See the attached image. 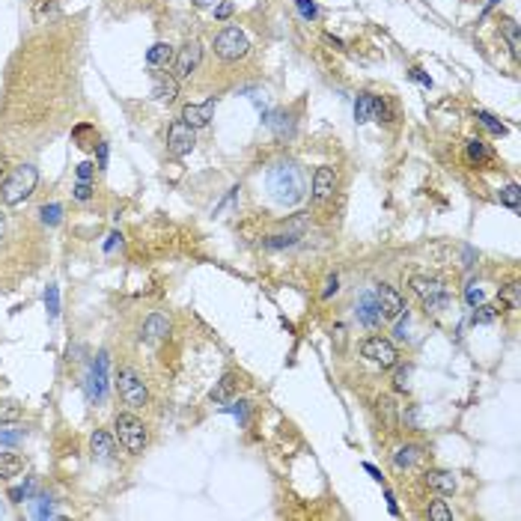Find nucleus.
<instances>
[{
  "label": "nucleus",
  "mask_w": 521,
  "mask_h": 521,
  "mask_svg": "<svg viewBox=\"0 0 521 521\" xmlns=\"http://www.w3.org/2000/svg\"><path fill=\"white\" fill-rule=\"evenodd\" d=\"M89 13L33 25L0 75V146L33 152L51 146L84 108Z\"/></svg>",
  "instance_id": "nucleus-1"
},
{
  "label": "nucleus",
  "mask_w": 521,
  "mask_h": 521,
  "mask_svg": "<svg viewBox=\"0 0 521 521\" xmlns=\"http://www.w3.org/2000/svg\"><path fill=\"white\" fill-rule=\"evenodd\" d=\"M266 182H268L271 197L277 203H287V206H292V203H298L304 197V176L292 162H280L271 167Z\"/></svg>",
  "instance_id": "nucleus-2"
},
{
  "label": "nucleus",
  "mask_w": 521,
  "mask_h": 521,
  "mask_svg": "<svg viewBox=\"0 0 521 521\" xmlns=\"http://www.w3.org/2000/svg\"><path fill=\"white\" fill-rule=\"evenodd\" d=\"M39 185V170L33 164H18L13 167L4 182H0V203L4 206H18L21 200H27Z\"/></svg>",
  "instance_id": "nucleus-3"
},
{
  "label": "nucleus",
  "mask_w": 521,
  "mask_h": 521,
  "mask_svg": "<svg viewBox=\"0 0 521 521\" xmlns=\"http://www.w3.org/2000/svg\"><path fill=\"white\" fill-rule=\"evenodd\" d=\"M212 54L218 57L221 63H242V60L251 57V42H247L242 27L226 25L224 30H218V36H214Z\"/></svg>",
  "instance_id": "nucleus-4"
},
{
  "label": "nucleus",
  "mask_w": 521,
  "mask_h": 521,
  "mask_svg": "<svg viewBox=\"0 0 521 521\" xmlns=\"http://www.w3.org/2000/svg\"><path fill=\"white\" fill-rule=\"evenodd\" d=\"M113 435H117V441L131 453V456L143 453L146 441H150V435H146V423L138 414H117L113 417Z\"/></svg>",
  "instance_id": "nucleus-5"
},
{
  "label": "nucleus",
  "mask_w": 521,
  "mask_h": 521,
  "mask_svg": "<svg viewBox=\"0 0 521 521\" xmlns=\"http://www.w3.org/2000/svg\"><path fill=\"white\" fill-rule=\"evenodd\" d=\"M117 391H120V400L134 412H141V409L150 405V388H146V381L141 379L138 370L122 367L117 372Z\"/></svg>",
  "instance_id": "nucleus-6"
},
{
  "label": "nucleus",
  "mask_w": 521,
  "mask_h": 521,
  "mask_svg": "<svg viewBox=\"0 0 521 521\" xmlns=\"http://www.w3.org/2000/svg\"><path fill=\"white\" fill-rule=\"evenodd\" d=\"M203 66V42L200 39H188L182 42V48L176 51L173 57V78L179 84L182 81H191Z\"/></svg>",
  "instance_id": "nucleus-7"
},
{
  "label": "nucleus",
  "mask_w": 521,
  "mask_h": 521,
  "mask_svg": "<svg viewBox=\"0 0 521 521\" xmlns=\"http://www.w3.org/2000/svg\"><path fill=\"white\" fill-rule=\"evenodd\" d=\"M360 358H367L370 364H376L381 370H393L396 364H400V352H396V346L384 337L364 339V346H360Z\"/></svg>",
  "instance_id": "nucleus-8"
},
{
  "label": "nucleus",
  "mask_w": 521,
  "mask_h": 521,
  "mask_svg": "<svg viewBox=\"0 0 521 521\" xmlns=\"http://www.w3.org/2000/svg\"><path fill=\"white\" fill-rule=\"evenodd\" d=\"M197 146V129H191L185 120H173L167 126V152L173 158H185Z\"/></svg>",
  "instance_id": "nucleus-9"
},
{
  "label": "nucleus",
  "mask_w": 521,
  "mask_h": 521,
  "mask_svg": "<svg viewBox=\"0 0 521 521\" xmlns=\"http://www.w3.org/2000/svg\"><path fill=\"white\" fill-rule=\"evenodd\" d=\"M412 289L423 298L426 310H444L447 307V292L444 283L435 277H412Z\"/></svg>",
  "instance_id": "nucleus-10"
},
{
  "label": "nucleus",
  "mask_w": 521,
  "mask_h": 521,
  "mask_svg": "<svg viewBox=\"0 0 521 521\" xmlns=\"http://www.w3.org/2000/svg\"><path fill=\"white\" fill-rule=\"evenodd\" d=\"M164 0H101L105 13L110 18H129V16H141V13H152V9L162 6Z\"/></svg>",
  "instance_id": "nucleus-11"
},
{
  "label": "nucleus",
  "mask_w": 521,
  "mask_h": 521,
  "mask_svg": "<svg viewBox=\"0 0 521 521\" xmlns=\"http://www.w3.org/2000/svg\"><path fill=\"white\" fill-rule=\"evenodd\" d=\"M214 108H218V96H209L203 105H185L179 120H185L191 129H206L214 120Z\"/></svg>",
  "instance_id": "nucleus-12"
},
{
  "label": "nucleus",
  "mask_w": 521,
  "mask_h": 521,
  "mask_svg": "<svg viewBox=\"0 0 521 521\" xmlns=\"http://www.w3.org/2000/svg\"><path fill=\"white\" fill-rule=\"evenodd\" d=\"M376 298H379V307H381V319H400V313L405 310V301L402 296L396 292L391 283H379V292H376Z\"/></svg>",
  "instance_id": "nucleus-13"
},
{
  "label": "nucleus",
  "mask_w": 521,
  "mask_h": 521,
  "mask_svg": "<svg viewBox=\"0 0 521 521\" xmlns=\"http://www.w3.org/2000/svg\"><path fill=\"white\" fill-rule=\"evenodd\" d=\"M334 191H337V170L328 167V164L316 167V173H313V200L316 203L331 200Z\"/></svg>",
  "instance_id": "nucleus-14"
},
{
  "label": "nucleus",
  "mask_w": 521,
  "mask_h": 521,
  "mask_svg": "<svg viewBox=\"0 0 521 521\" xmlns=\"http://www.w3.org/2000/svg\"><path fill=\"white\" fill-rule=\"evenodd\" d=\"M152 99L162 101V105H173L179 99V81L173 75H167L164 69L162 72H152Z\"/></svg>",
  "instance_id": "nucleus-15"
},
{
  "label": "nucleus",
  "mask_w": 521,
  "mask_h": 521,
  "mask_svg": "<svg viewBox=\"0 0 521 521\" xmlns=\"http://www.w3.org/2000/svg\"><path fill=\"white\" fill-rule=\"evenodd\" d=\"M173 57H176V48L170 42H155L150 51H146V66H150L152 72H162L167 66H173Z\"/></svg>",
  "instance_id": "nucleus-16"
},
{
  "label": "nucleus",
  "mask_w": 521,
  "mask_h": 521,
  "mask_svg": "<svg viewBox=\"0 0 521 521\" xmlns=\"http://www.w3.org/2000/svg\"><path fill=\"white\" fill-rule=\"evenodd\" d=\"M497 33H501V39L506 42V48H509V54H513V60H518V48H521L518 21L509 18V16H501V18H497Z\"/></svg>",
  "instance_id": "nucleus-17"
},
{
  "label": "nucleus",
  "mask_w": 521,
  "mask_h": 521,
  "mask_svg": "<svg viewBox=\"0 0 521 521\" xmlns=\"http://www.w3.org/2000/svg\"><path fill=\"white\" fill-rule=\"evenodd\" d=\"M72 141L81 146V150H96L99 146V134H96V126L87 120H78L72 126Z\"/></svg>",
  "instance_id": "nucleus-18"
},
{
  "label": "nucleus",
  "mask_w": 521,
  "mask_h": 521,
  "mask_svg": "<svg viewBox=\"0 0 521 521\" xmlns=\"http://www.w3.org/2000/svg\"><path fill=\"white\" fill-rule=\"evenodd\" d=\"M89 450H93V459L110 462L113 459V438L105 432V429H96L93 438H89Z\"/></svg>",
  "instance_id": "nucleus-19"
},
{
  "label": "nucleus",
  "mask_w": 521,
  "mask_h": 521,
  "mask_svg": "<svg viewBox=\"0 0 521 521\" xmlns=\"http://www.w3.org/2000/svg\"><path fill=\"white\" fill-rule=\"evenodd\" d=\"M423 477H426L429 489H435V492H441V495H453V492H456V485H459L456 477H453L450 471H426Z\"/></svg>",
  "instance_id": "nucleus-20"
},
{
  "label": "nucleus",
  "mask_w": 521,
  "mask_h": 521,
  "mask_svg": "<svg viewBox=\"0 0 521 521\" xmlns=\"http://www.w3.org/2000/svg\"><path fill=\"white\" fill-rule=\"evenodd\" d=\"M235 391H239V376H235V372H226V376H224L218 384H214V391H212V402H214V405L230 402Z\"/></svg>",
  "instance_id": "nucleus-21"
},
{
  "label": "nucleus",
  "mask_w": 521,
  "mask_h": 521,
  "mask_svg": "<svg viewBox=\"0 0 521 521\" xmlns=\"http://www.w3.org/2000/svg\"><path fill=\"white\" fill-rule=\"evenodd\" d=\"M358 319L364 328H376L381 322V307H379V298L364 296L360 298V307H358Z\"/></svg>",
  "instance_id": "nucleus-22"
},
{
  "label": "nucleus",
  "mask_w": 521,
  "mask_h": 521,
  "mask_svg": "<svg viewBox=\"0 0 521 521\" xmlns=\"http://www.w3.org/2000/svg\"><path fill=\"white\" fill-rule=\"evenodd\" d=\"M170 334V319L164 313H152L150 319L143 322V337L146 339H164Z\"/></svg>",
  "instance_id": "nucleus-23"
},
{
  "label": "nucleus",
  "mask_w": 521,
  "mask_h": 521,
  "mask_svg": "<svg viewBox=\"0 0 521 521\" xmlns=\"http://www.w3.org/2000/svg\"><path fill=\"white\" fill-rule=\"evenodd\" d=\"M18 471H25V459L16 456V453H0V480L16 477Z\"/></svg>",
  "instance_id": "nucleus-24"
},
{
  "label": "nucleus",
  "mask_w": 521,
  "mask_h": 521,
  "mask_svg": "<svg viewBox=\"0 0 521 521\" xmlns=\"http://www.w3.org/2000/svg\"><path fill=\"white\" fill-rule=\"evenodd\" d=\"M21 417H25V409L16 400H0V426L18 423Z\"/></svg>",
  "instance_id": "nucleus-25"
},
{
  "label": "nucleus",
  "mask_w": 521,
  "mask_h": 521,
  "mask_svg": "<svg viewBox=\"0 0 521 521\" xmlns=\"http://www.w3.org/2000/svg\"><path fill=\"white\" fill-rule=\"evenodd\" d=\"M468 158H471V164L483 167L485 162H492V150L480 138H474V141H468Z\"/></svg>",
  "instance_id": "nucleus-26"
},
{
  "label": "nucleus",
  "mask_w": 521,
  "mask_h": 521,
  "mask_svg": "<svg viewBox=\"0 0 521 521\" xmlns=\"http://www.w3.org/2000/svg\"><path fill=\"white\" fill-rule=\"evenodd\" d=\"M372 120H379V122H393L396 120V110L391 108V101L388 99H379V96H372Z\"/></svg>",
  "instance_id": "nucleus-27"
},
{
  "label": "nucleus",
  "mask_w": 521,
  "mask_h": 521,
  "mask_svg": "<svg viewBox=\"0 0 521 521\" xmlns=\"http://www.w3.org/2000/svg\"><path fill=\"white\" fill-rule=\"evenodd\" d=\"M417 459H421V447L409 444V447H400V450H396V456H393V465L402 471V468H412Z\"/></svg>",
  "instance_id": "nucleus-28"
},
{
  "label": "nucleus",
  "mask_w": 521,
  "mask_h": 521,
  "mask_svg": "<svg viewBox=\"0 0 521 521\" xmlns=\"http://www.w3.org/2000/svg\"><path fill=\"white\" fill-rule=\"evenodd\" d=\"M501 203L509 209V212H521V188L516 182H509L506 188H501Z\"/></svg>",
  "instance_id": "nucleus-29"
},
{
  "label": "nucleus",
  "mask_w": 521,
  "mask_h": 521,
  "mask_svg": "<svg viewBox=\"0 0 521 521\" xmlns=\"http://www.w3.org/2000/svg\"><path fill=\"white\" fill-rule=\"evenodd\" d=\"M39 221L45 226H57L63 221V206H57V203H45V206H39Z\"/></svg>",
  "instance_id": "nucleus-30"
},
{
  "label": "nucleus",
  "mask_w": 521,
  "mask_h": 521,
  "mask_svg": "<svg viewBox=\"0 0 521 521\" xmlns=\"http://www.w3.org/2000/svg\"><path fill=\"white\" fill-rule=\"evenodd\" d=\"M355 120L358 122H370L372 120V93H360L355 101Z\"/></svg>",
  "instance_id": "nucleus-31"
},
{
  "label": "nucleus",
  "mask_w": 521,
  "mask_h": 521,
  "mask_svg": "<svg viewBox=\"0 0 521 521\" xmlns=\"http://www.w3.org/2000/svg\"><path fill=\"white\" fill-rule=\"evenodd\" d=\"M495 319H497V310L492 304H477V307H474V316H471L474 325H492Z\"/></svg>",
  "instance_id": "nucleus-32"
},
{
  "label": "nucleus",
  "mask_w": 521,
  "mask_h": 521,
  "mask_svg": "<svg viewBox=\"0 0 521 521\" xmlns=\"http://www.w3.org/2000/svg\"><path fill=\"white\" fill-rule=\"evenodd\" d=\"M477 120H480V126H485V129H489V131L495 134V138H504V134H506V126H504V122H497V120L492 117V113L477 110Z\"/></svg>",
  "instance_id": "nucleus-33"
},
{
  "label": "nucleus",
  "mask_w": 521,
  "mask_h": 521,
  "mask_svg": "<svg viewBox=\"0 0 521 521\" xmlns=\"http://www.w3.org/2000/svg\"><path fill=\"white\" fill-rule=\"evenodd\" d=\"M379 414H384V423H388L391 429L396 426V402L391 400V396H381L379 400Z\"/></svg>",
  "instance_id": "nucleus-34"
},
{
  "label": "nucleus",
  "mask_w": 521,
  "mask_h": 521,
  "mask_svg": "<svg viewBox=\"0 0 521 521\" xmlns=\"http://www.w3.org/2000/svg\"><path fill=\"white\" fill-rule=\"evenodd\" d=\"M429 518H435V521H453V513L447 509L444 501H432V504H429Z\"/></svg>",
  "instance_id": "nucleus-35"
},
{
  "label": "nucleus",
  "mask_w": 521,
  "mask_h": 521,
  "mask_svg": "<svg viewBox=\"0 0 521 521\" xmlns=\"http://www.w3.org/2000/svg\"><path fill=\"white\" fill-rule=\"evenodd\" d=\"M298 242V235H271V239L266 242V247H271V251H277V247H292Z\"/></svg>",
  "instance_id": "nucleus-36"
},
{
  "label": "nucleus",
  "mask_w": 521,
  "mask_h": 521,
  "mask_svg": "<svg viewBox=\"0 0 521 521\" xmlns=\"http://www.w3.org/2000/svg\"><path fill=\"white\" fill-rule=\"evenodd\" d=\"M72 197L81 200V203L93 200V182H78V185L72 188Z\"/></svg>",
  "instance_id": "nucleus-37"
},
{
  "label": "nucleus",
  "mask_w": 521,
  "mask_h": 521,
  "mask_svg": "<svg viewBox=\"0 0 521 521\" xmlns=\"http://www.w3.org/2000/svg\"><path fill=\"white\" fill-rule=\"evenodd\" d=\"M298 4V9H301V16L307 18V21H313L316 16H319V6L313 4V0H296Z\"/></svg>",
  "instance_id": "nucleus-38"
},
{
  "label": "nucleus",
  "mask_w": 521,
  "mask_h": 521,
  "mask_svg": "<svg viewBox=\"0 0 521 521\" xmlns=\"http://www.w3.org/2000/svg\"><path fill=\"white\" fill-rule=\"evenodd\" d=\"M93 173H96V167L89 162L78 164V182H93Z\"/></svg>",
  "instance_id": "nucleus-39"
},
{
  "label": "nucleus",
  "mask_w": 521,
  "mask_h": 521,
  "mask_svg": "<svg viewBox=\"0 0 521 521\" xmlns=\"http://www.w3.org/2000/svg\"><path fill=\"white\" fill-rule=\"evenodd\" d=\"M465 298H468L471 307H477V304H483V289L477 287V283H471L468 292H465Z\"/></svg>",
  "instance_id": "nucleus-40"
},
{
  "label": "nucleus",
  "mask_w": 521,
  "mask_h": 521,
  "mask_svg": "<svg viewBox=\"0 0 521 521\" xmlns=\"http://www.w3.org/2000/svg\"><path fill=\"white\" fill-rule=\"evenodd\" d=\"M504 298L513 304V310H518V283H509V289H504Z\"/></svg>",
  "instance_id": "nucleus-41"
},
{
  "label": "nucleus",
  "mask_w": 521,
  "mask_h": 521,
  "mask_svg": "<svg viewBox=\"0 0 521 521\" xmlns=\"http://www.w3.org/2000/svg\"><path fill=\"white\" fill-rule=\"evenodd\" d=\"M45 304H48L51 316H57V287H48V292H45Z\"/></svg>",
  "instance_id": "nucleus-42"
},
{
  "label": "nucleus",
  "mask_w": 521,
  "mask_h": 521,
  "mask_svg": "<svg viewBox=\"0 0 521 521\" xmlns=\"http://www.w3.org/2000/svg\"><path fill=\"white\" fill-rule=\"evenodd\" d=\"M230 16H233V4H221L218 9H214V18H218V21H226Z\"/></svg>",
  "instance_id": "nucleus-43"
},
{
  "label": "nucleus",
  "mask_w": 521,
  "mask_h": 521,
  "mask_svg": "<svg viewBox=\"0 0 521 521\" xmlns=\"http://www.w3.org/2000/svg\"><path fill=\"white\" fill-rule=\"evenodd\" d=\"M337 289H339V280H337V277H328V283H325V292H322V298H331Z\"/></svg>",
  "instance_id": "nucleus-44"
},
{
  "label": "nucleus",
  "mask_w": 521,
  "mask_h": 521,
  "mask_svg": "<svg viewBox=\"0 0 521 521\" xmlns=\"http://www.w3.org/2000/svg\"><path fill=\"white\" fill-rule=\"evenodd\" d=\"M226 412H230V414H235V417H239V421H242V423H247V402H239V409H226Z\"/></svg>",
  "instance_id": "nucleus-45"
},
{
  "label": "nucleus",
  "mask_w": 521,
  "mask_h": 521,
  "mask_svg": "<svg viewBox=\"0 0 521 521\" xmlns=\"http://www.w3.org/2000/svg\"><path fill=\"white\" fill-rule=\"evenodd\" d=\"M9 224H13V221H9V214H6L4 209H0V239H4V235H6V230H9Z\"/></svg>",
  "instance_id": "nucleus-46"
},
{
  "label": "nucleus",
  "mask_w": 521,
  "mask_h": 521,
  "mask_svg": "<svg viewBox=\"0 0 521 521\" xmlns=\"http://www.w3.org/2000/svg\"><path fill=\"white\" fill-rule=\"evenodd\" d=\"M21 435H16V432H6V429H0V441H4V444H16Z\"/></svg>",
  "instance_id": "nucleus-47"
},
{
  "label": "nucleus",
  "mask_w": 521,
  "mask_h": 521,
  "mask_svg": "<svg viewBox=\"0 0 521 521\" xmlns=\"http://www.w3.org/2000/svg\"><path fill=\"white\" fill-rule=\"evenodd\" d=\"M405 381H409V370H400V372H396V388H405Z\"/></svg>",
  "instance_id": "nucleus-48"
},
{
  "label": "nucleus",
  "mask_w": 521,
  "mask_h": 521,
  "mask_svg": "<svg viewBox=\"0 0 521 521\" xmlns=\"http://www.w3.org/2000/svg\"><path fill=\"white\" fill-rule=\"evenodd\" d=\"M412 75H414V78H417V81H421V84H423V87H432V81H429V78H426V75H423V72H421V69H414V72H412Z\"/></svg>",
  "instance_id": "nucleus-49"
},
{
  "label": "nucleus",
  "mask_w": 521,
  "mask_h": 521,
  "mask_svg": "<svg viewBox=\"0 0 521 521\" xmlns=\"http://www.w3.org/2000/svg\"><path fill=\"white\" fill-rule=\"evenodd\" d=\"M218 4V0H194V6H200V9H206V6H214Z\"/></svg>",
  "instance_id": "nucleus-50"
},
{
  "label": "nucleus",
  "mask_w": 521,
  "mask_h": 521,
  "mask_svg": "<svg viewBox=\"0 0 521 521\" xmlns=\"http://www.w3.org/2000/svg\"><path fill=\"white\" fill-rule=\"evenodd\" d=\"M30 4H45V0H30ZM54 4H63V0H54Z\"/></svg>",
  "instance_id": "nucleus-51"
}]
</instances>
